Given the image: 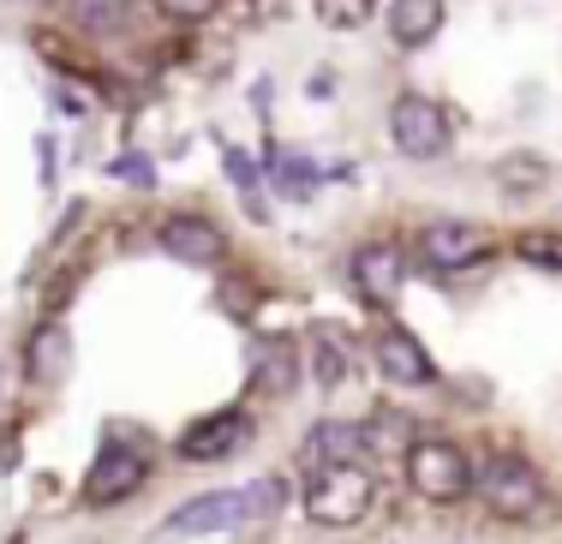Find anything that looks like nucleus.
Segmentation results:
<instances>
[{
    "label": "nucleus",
    "mask_w": 562,
    "mask_h": 544,
    "mask_svg": "<svg viewBox=\"0 0 562 544\" xmlns=\"http://www.w3.org/2000/svg\"><path fill=\"white\" fill-rule=\"evenodd\" d=\"M246 509H251V521H276V514L288 509V479H281V473H263V479L246 490Z\"/></svg>",
    "instance_id": "17"
},
{
    "label": "nucleus",
    "mask_w": 562,
    "mask_h": 544,
    "mask_svg": "<svg viewBox=\"0 0 562 544\" xmlns=\"http://www.w3.org/2000/svg\"><path fill=\"white\" fill-rule=\"evenodd\" d=\"M222 162H227V174H234V185L246 192V209H251V216H263V197H258V168H251L246 156L234 150V144L222 150Z\"/></svg>",
    "instance_id": "21"
},
{
    "label": "nucleus",
    "mask_w": 562,
    "mask_h": 544,
    "mask_svg": "<svg viewBox=\"0 0 562 544\" xmlns=\"http://www.w3.org/2000/svg\"><path fill=\"white\" fill-rule=\"evenodd\" d=\"M371 497H378V485L359 461H317L312 485H305V521L341 533V526H359L371 514Z\"/></svg>",
    "instance_id": "1"
},
{
    "label": "nucleus",
    "mask_w": 562,
    "mask_h": 544,
    "mask_svg": "<svg viewBox=\"0 0 562 544\" xmlns=\"http://www.w3.org/2000/svg\"><path fill=\"white\" fill-rule=\"evenodd\" d=\"M378 371L390 383H401V389H425V383L437 377L431 353H425L407 329H383V336H378Z\"/></svg>",
    "instance_id": "10"
},
{
    "label": "nucleus",
    "mask_w": 562,
    "mask_h": 544,
    "mask_svg": "<svg viewBox=\"0 0 562 544\" xmlns=\"http://www.w3.org/2000/svg\"><path fill=\"white\" fill-rule=\"evenodd\" d=\"M317 12H324V24H336V31H359V24L371 19V0H317Z\"/></svg>",
    "instance_id": "23"
},
{
    "label": "nucleus",
    "mask_w": 562,
    "mask_h": 544,
    "mask_svg": "<svg viewBox=\"0 0 562 544\" xmlns=\"http://www.w3.org/2000/svg\"><path fill=\"white\" fill-rule=\"evenodd\" d=\"M66 7H72V19L85 24L90 36H109L132 19V0H66Z\"/></svg>",
    "instance_id": "16"
},
{
    "label": "nucleus",
    "mask_w": 562,
    "mask_h": 544,
    "mask_svg": "<svg viewBox=\"0 0 562 544\" xmlns=\"http://www.w3.org/2000/svg\"><path fill=\"white\" fill-rule=\"evenodd\" d=\"M312 461H359V449H366V431L359 424H347V419H324L312 431Z\"/></svg>",
    "instance_id": "15"
},
{
    "label": "nucleus",
    "mask_w": 562,
    "mask_h": 544,
    "mask_svg": "<svg viewBox=\"0 0 562 544\" xmlns=\"http://www.w3.org/2000/svg\"><path fill=\"white\" fill-rule=\"evenodd\" d=\"M270 168H276V180H281V192H288V197H305V192H312V180H317L312 162H300V156H281V150H276Z\"/></svg>",
    "instance_id": "22"
},
{
    "label": "nucleus",
    "mask_w": 562,
    "mask_h": 544,
    "mask_svg": "<svg viewBox=\"0 0 562 544\" xmlns=\"http://www.w3.org/2000/svg\"><path fill=\"white\" fill-rule=\"evenodd\" d=\"M138 479H144V449H126L120 437H109L102 455H97V467H90V479H85V502L90 509H109V502L132 497Z\"/></svg>",
    "instance_id": "5"
},
{
    "label": "nucleus",
    "mask_w": 562,
    "mask_h": 544,
    "mask_svg": "<svg viewBox=\"0 0 562 544\" xmlns=\"http://www.w3.org/2000/svg\"><path fill=\"white\" fill-rule=\"evenodd\" d=\"M407 485L419 490L425 502H461L473 490V461L461 455L443 437H419L407 449Z\"/></svg>",
    "instance_id": "2"
},
{
    "label": "nucleus",
    "mask_w": 562,
    "mask_h": 544,
    "mask_svg": "<svg viewBox=\"0 0 562 544\" xmlns=\"http://www.w3.org/2000/svg\"><path fill=\"white\" fill-rule=\"evenodd\" d=\"M114 174H120V180H132V185H156L150 156H120V162H114Z\"/></svg>",
    "instance_id": "25"
},
{
    "label": "nucleus",
    "mask_w": 562,
    "mask_h": 544,
    "mask_svg": "<svg viewBox=\"0 0 562 544\" xmlns=\"http://www.w3.org/2000/svg\"><path fill=\"white\" fill-rule=\"evenodd\" d=\"M239 521H251L246 497L216 490V497H198V502H186V509H173L162 521V539H216V533H234Z\"/></svg>",
    "instance_id": "6"
},
{
    "label": "nucleus",
    "mask_w": 562,
    "mask_h": 544,
    "mask_svg": "<svg viewBox=\"0 0 562 544\" xmlns=\"http://www.w3.org/2000/svg\"><path fill=\"white\" fill-rule=\"evenodd\" d=\"M24 371H31L36 389H60L72 377V336L60 324H43L31 336V348H24Z\"/></svg>",
    "instance_id": "11"
},
{
    "label": "nucleus",
    "mask_w": 562,
    "mask_h": 544,
    "mask_svg": "<svg viewBox=\"0 0 562 544\" xmlns=\"http://www.w3.org/2000/svg\"><path fill=\"white\" fill-rule=\"evenodd\" d=\"M419 251L431 270H467V263L485 258V234L473 228V222H431V228L419 234Z\"/></svg>",
    "instance_id": "8"
},
{
    "label": "nucleus",
    "mask_w": 562,
    "mask_h": 544,
    "mask_svg": "<svg viewBox=\"0 0 562 544\" xmlns=\"http://www.w3.org/2000/svg\"><path fill=\"white\" fill-rule=\"evenodd\" d=\"M473 485H479V497H485V509L497 514V521H532L539 502H544V479L515 455L485 461V467L473 473Z\"/></svg>",
    "instance_id": "3"
},
{
    "label": "nucleus",
    "mask_w": 562,
    "mask_h": 544,
    "mask_svg": "<svg viewBox=\"0 0 562 544\" xmlns=\"http://www.w3.org/2000/svg\"><path fill=\"white\" fill-rule=\"evenodd\" d=\"M36 168H43V185H55V138H36Z\"/></svg>",
    "instance_id": "26"
},
{
    "label": "nucleus",
    "mask_w": 562,
    "mask_h": 544,
    "mask_svg": "<svg viewBox=\"0 0 562 544\" xmlns=\"http://www.w3.org/2000/svg\"><path fill=\"white\" fill-rule=\"evenodd\" d=\"M162 251L168 258H180V263H198V270H210V263H222V228L216 222H204V216H168L162 222Z\"/></svg>",
    "instance_id": "9"
},
{
    "label": "nucleus",
    "mask_w": 562,
    "mask_h": 544,
    "mask_svg": "<svg viewBox=\"0 0 562 544\" xmlns=\"http://www.w3.org/2000/svg\"><path fill=\"white\" fill-rule=\"evenodd\" d=\"M353 282H359V294H371V299H395L401 294V251L395 246H366L353 258Z\"/></svg>",
    "instance_id": "14"
},
{
    "label": "nucleus",
    "mask_w": 562,
    "mask_h": 544,
    "mask_svg": "<svg viewBox=\"0 0 562 544\" xmlns=\"http://www.w3.org/2000/svg\"><path fill=\"white\" fill-rule=\"evenodd\" d=\"M251 383H258L263 395H288L293 383H300V353H293L288 341H258V348H251Z\"/></svg>",
    "instance_id": "13"
},
{
    "label": "nucleus",
    "mask_w": 562,
    "mask_h": 544,
    "mask_svg": "<svg viewBox=\"0 0 562 544\" xmlns=\"http://www.w3.org/2000/svg\"><path fill=\"white\" fill-rule=\"evenodd\" d=\"M246 443H251V419L239 413V407H222V413L186 424L180 455H186V461H227V455H239Z\"/></svg>",
    "instance_id": "7"
},
{
    "label": "nucleus",
    "mask_w": 562,
    "mask_h": 544,
    "mask_svg": "<svg viewBox=\"0 0 562 544\" xmlns=\"http://www.w3.org/2000/svg\"><path fill=\"white\" fill-rule=\"evenodd\" d=\"M390 138H395L401 156H413V162H437V156L449 150V114L437 109L431 97L407 90V97H395V109H390Z\"/></svg>",
    "instance_id": "4"
},
{
    "label": "nucleus",
    "mask_w": 562,
    "mask_h": 544,
    "mask_svg": "<svg viewBox=\"0 0 562 544\" xmlns=\"http://www.w3.org/2000/svg\"><path fill=\"white\" fill-rule=\"evenodd\" d=\"M150 7L162 12V19H173V24H204L222 0H150Z\"/></svg>",
    "instance_id": "24"
},
{
    "label": "nucleus",
    "mask_w": 562,
    "mask_h": 544,
    "mask_svg": "<svg viewBox=\"0 0 562 544\" xmlns=\"http://www.w3.org/2000/svg\"><path fill=\"white\" fill-rule=\"evenodd\" d=\"M312 371H317L324 389H341V383H347V348H341V341H329V336H317L312 341Z\"/></svg>",
    "instance_id": "19"
},
{
    "label": "nucleus",
    "mask_w": 562,
    "mask_h": 544,
    "mask_svg": "<svg viewBox=\"0 0 562 544\" xmlns=\"http://www.w3.org/2000/svg\"><path fill=\"white\" fill-rule=\"evenodd\" d=\"M515 258L532 263V270H557L562 275V234H520Z\"/></svg>",
    "instance_id": "18"
},
{
    "label": "nucleus",
    "mask_w": 562,
    "mask_h": 544,
    "mask_svg": "<svg viewBox=\"0 0 562 544\" xmlns=\"http://www.w3.org/2000/svg\"><path fill=\"white\" fill-rule=\"evenodd\" d=\"M443 0H390V36L401 48H425L443 31Z\"/></svg>",
    "instance_id": "12"
},
{
    "label": "nucleus",
    "mask_w": 562,
    "mask_h": 544,
    "mask_svg": "<svg viewBox=\"0 0 562 544\" xmlns=\"http://www.w3.org/2000/svg\"><path fill=\"white\" fill-rule=\"evenodd\" d=\"M497 180H503V192L527 197L532 185H544V162L539 156H508V162H497Z\"/></svg>",
    "instance_id": "20"
}]
</instances>
